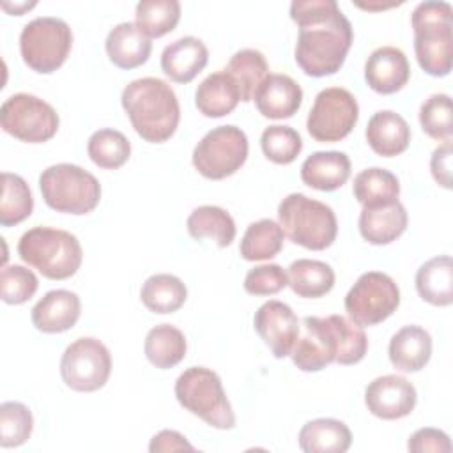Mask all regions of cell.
<instances>
[{
    "label": "cell",
    "mask_w": 453,
    "mask_h": 453,
    "mask_svg": "<svg viewBox=\"0 0 453 453\" xmlns=\"http://www.w3.org/2000/svg\"><path fill=\"white\" fill-rule=\"evenodd\" d=\"M136 25L149 37H163L172 32L180 19L177 0H142L136 4Z\"/></svg>",
    "instance_id": "38"
},
{
    "label": "cell",
    "mask_w": 453,
    "mask_h": 453,
    "mask_svg": "<svg viewBox=\"0 0 453 453\" xmlns=\"http://www.w3.org/2000/svg\"><path fill=\"white\" fill-rule=\"evenodd\" d=\"M416 290L419 297L434 306L453 303V262L449 255L426 260L416 273Z\"/></svg>",
    "instance_id": "28"
},
{
    "label": "cell",
    "mask_w": 453,
    "mask_h": 453,
    "mask_svg": "<svg viewBox=\"0 0 453 453\" xmlns=\"http://www.w3.org/2000/svg\"><path fill=\"white\" fill-rule=\"evenodd\" d=\"M195 451V446L179 432L175 430H161L157 432L149 444L150 453L159 451Z\"/></svg>",
    "instance_id": "47"
},
{
    "label": "cell",
    "mask_w": 453,
    "mask_h": 453,
    "mask_svg": "<svg viewBox=\"0 0 453 453\" xmlns=\"http://www.w3.org/2000/svg\"><path fill=\"white\" fill-rule=\"evenodd\" d=\"M283 239H285V234L280 223H276L274 219L264 218L248 225L241 239L239 253L248 262L269 260L281 251Z\"/></svg>",
    "instance_id": "34"
},
{
    "label": "cell",
    "mask_w": 453,
    "mask_h": 453,
    "mask_svg": "<svg viewBox=\"0 0 453 453\" xmlns=\"http://www.w3.org/2000/svg\"><path fill=\"white\" fill-rule=\"evenodd\" d=\"M108 58L120 69H134L145 64L152 51L150 37L133 21L115 25L104 42Z\"/></svg>",
    "instance_id": "21"
},
{
    "label": "cell",
    "mask_w": 453,
    "mask_h": 453,
    "mask_svg": "<svg viewBox=\"0 0 453 453\" xmlns=\"http://www.w3.org/2000/svg\"><path fill=\"white\" fill-rule=\"evenodd\" d=\"M34 430V416L21 402H4L0 405V446L18 448L25 444Z\"/></svg>",
    "instance_id": "39"
},
{
    "label": "cell",
    "mask_w": 453,
    "mask_h": 453,
    "mask_svg": "<svg viewBox=\"0 0 453 453\" xmlns=\"http://www.w3.org/2000/svg\"><path fill=\"white\" fill-rule=\"evenodd\" d=\"M18 255L44 278L67 280L81 265L83 251L76 235L51 226H34L18 242Z\"/></svg>",
    "instance_id": "4"
},
{
    "label": "cell",
    "mask_w": 453,
    "mask_h": 453,
    "mask_svg": "<svg viewBox=\"0 0 453 453\" xmlns=\"http://www.w3.org/2000/svg\"><path fill=\"white\" fill-rule=\"evenodd\" d=\"M37 276L23 265H4L0 273V296L5 304H23L37 290Z\"/></svg>",
    "instance_id": "43"
},
{
    "label": "cell",
    "mask_w": 453,
    "mask_h": 453,
    "mask_svg": "<svg viewBox=\"0 0 453 453\" xmlns=\"http://www.w3.org/2000/svg\"><path fill=\"white\" fill-rule=\"evenodd\" d=\"M288 285V276L278 264H264L248 271L244 290L251 296H273Z\"/></svg>",
    "instance_id": "44"
},
{
    "label": "cell",
    "mask_w": 453,
    "mask_h": 453,
    "mask_svg": "<svg viewBox=\"0 0 453 453\" xmlns=\"http://www.w3.org/2000/svg\"><path fill=\"white\" fill-rule=\"evenodd\" d=\"M421 129L434 140H449L453 134L451 97L448 94H432L419 106Z\"/></svg>",
    "instance_id": "42"
},
{
    "label": "cell",
    "mask_w": 453,
    "mask_h": 453,
    "mask_svg": "<svg viewBox=\"0 0 453 453\" xmlns=\"http://www.w3.org/2000/svg\"><path fill=\"white\" fill-rule=\"evenodd\" d=\"M297 442L304 453H345L352 444V434L340 419L317 418L304 423Z\"/></svg>",
    "instance_id": "27"
},
{
    "label": "cell",
    "mask_w": 453,
    "mask_h": 453,
    "mask_svg": "<svg viewBox=\"0 0 453 453\" xmlns=\"http://www.w3.org/2000/svg\"><path fill=\"white\" fill-rule=\"evenodd\" d=\"M388 354L396 370L419 372L430 361L432 336L419 326H403L391 336Z\"/></svg>",
    "instance_id": "24"
},
{
    "label": "cell",
    "mask_w": 453,
    "mask_h": 453,
    "mask_svg": "<svg viewBox=\"0 0 453 453\" xmlns=\"http://www.w3.org/2000/svg\"><path fill=\"white\" fill-rule=\"evenodd\" d=\"M354 198L363 205V209L384 207L398 202L400 182L396 175L386 168L372 166L361 170L354 177L352 184Z\"/></svg>",
    "instance_id": "29"
},
{
    "label": "cell",
    "mask_w": 453,
    "mask_h": 453,
    "mask_svg": "<svg viewBox=\"0 0 453 453\" xmlns=\"http://www.w3.org/2000/svg\"><path fill=\"white\" fill-rule=\"evenodd\" d=\"M451 140H444L430 157V172L435 182L446 189H451Z\"/></svg>",
    "instance_id": "46"
},
{
    "label": "cell",
    "mask_w": 453,
    "mask_h": 453,
    "mask_svg": "<svg viewBox=\"0 0 453 453\" xmlns=\"http://www.w3.org/2000/svg\"><path fill=\"white\" fill-rule=\"evenodd\" d=\"M2 129L27 143H42L58 131V113L44 99L32 94H12L0 108Z\"/></svg>",
    "instance_id": "11"
},
{
    "label": "cell",
    "mask_w": 453,
    "mask_h": 453,
    "mask_svg": "<svg viewBox=\"0 0 453 453\" xmlns=\"http://www.w3.org/2000/svg\"><path fill=\"white\" fill-rule=\"evenodd\" d=\"M143 350L150 365L159 370H168L184 359L188 343L179 327L172 324H159L147 333Z\"/></svg>",
    "instance_id": "32"
},
{
    "label": "cell",
    "mask_w": 453,
    "mask_h": 453,
    "mask_svg": "<svg viewBox=\"0 0 453 453\" xmlns=\"http://www.w3.org/2000/svg\"><path fill=\"white\" fill-rule=\"evenodd\" d=\"M111 373V354L108 347L92 336L74 340L62 354L60 375L67 388L80 393L101 389Z\"/></svg>",
    "instance_id": "12"
},
{
    "label": "cell",
    "mask_w": 453,
    "mask_h": 453,
    "mask_svg": "<svg viewBox=\"0 0 453 453\" xmlns=\"http://www.w3.org/2000/svg\"><path fill=\"white\" fill-rule=\"evenodd\" d=\"M418 393L411 380L389 373L373 379L365 389L366 409L380 419H402L416 407Z\"/></svg>",
    "instance_id": "16"
},
{
    "label": "cell",
    "mask_w": 453,
    "mask_h": 453,
    "mask_svg": "<svg viewBox=\"0 0 453 453\" xmlns=\"http://www.w3.org/2000/svg\"><path fill=\"white\" fill-rule=\"evenodd\" d=\"M278 219L292 242L313 251L329 248L338 234L334 211L303 193H290L280 202Z\"/></svg>",
    "instance_id": "5"
},
{
    "label": "cell",
    "mask_w": 453,
    "mask_h": 453,
    "mask_svg": "<svg viewBox=\"0 0 453 453\" xmlns=\"http://www.w3.org/2000/svg\"><path fill=\"white\" fill-rule=\"evenodd\" d=\"M365 136L375 154L393 157L407 150L411 127L400 113L393 110H379L370 117Z\"/></svg>",
    "instance_id": "22"
},
{
    "label": "cell",
    "mask_w": 453,
    "mask_h": 453,
    "mask_svg": "<svg viewBox=\"0 0 453 453\" xmlns=\"http://www.w3.org/2000/svg\"><path fill=\"white\" fill-rule=\"evenodd\" d=\"M409 78V60L396 46H380L366 58L365 80L377 94H395L407 85Z\"/></svg>",
    "instance_id": "17"
},
{
    "label": "cell",
    "mask_w": 453,
    "mask_h": 453,
    "mask_svg": "<svg viewBox=\"0 0 453 453\" xmlns=\"http://www.w3.org/2000/svg\"><path fill=\"white\" fill-rule=\"evenodd\" d=\"M193 239H212L219 248H226L235 239L234 218L218 205H200L191 211L186 221Z\"/></svg>",
    "instance_id": "31"
},
{
    "label": "cell",
    "mask_w": 453,
    "mask_h": 453,
    "mask_svg": "<svg viewBox=\"0 0 453 453\" xmlns=\"http://www.w3.org/2000/svg\"><path fill=\"white\" fill-rule=\"evenodd\" d=\"M186 297L188 288L184 281L168 273L149 276L140 290V299L145 308L161 315L177 311L186 303Z\"/></svg>",
    "instance_id": "33"
},
{
    "label": "cell",
    "mask_w": 453,
    "mask_h": 453,
    "mask_svg": "<svg viewBox=\"0 0 453 453\" xmlns=\"http://www.w3.org/2000/svg\"><path fill=\"white\" fill-rule=\"evenodd\" d=\"M175 398L191 414L207 425L230 430L235 426V414L216 372L205 366H189L175 380Z\"/></svg>",
    "instance_id": "6"
},
{
    "label": "cell",
    "mask_w": 453,
    "mask_h": 453,
    "mask_svg": "<svg viewBox=\"0 0 453 453\" xmlns=\"http://www.w3.org/2000/svg\"><path fill=\"white\" fill-rule=\"evenodd\" d=\"M290 18L299 27L294 55L303 73L313 78L338 73L354 32L336 0H294Z\"/></svg>",
    "instance_id": "1"
},
{
    "label": "cell",
    "mask_w": 453,
    "mask_h": 453,
    "mask_svg": "<svg viewBox=\"0 0 453 453\" xmlns=\"http://www.w3.org/2000/svg\"><path fill=\"white\" fill-rule=\"evenodd\" d=\"M288 287L294 294L306 299H317L334 287V271L322 260L299 258L288 265Z\"/></svg>",
    "instance_id": "30"
},
{
    "label": "cell",
    "mask_w": 453,
    "mask_h": 453,
    "mask_svg": "<svg viewBox=\"0 0 453 453\" xmlns=\"http://www.w3.org/2000/svg\"><path fill=\"white\" fill-rule=\"evenodd\" d=\"M80 297L65 288L46 292L32 308V324L35 329L55 334L69 331L80 319Z\"/></svg>",
    "instance_id": "19"
},
{
    "label": "cell",
    "mask_w": 453,
    "mask_h": 453,
    "mask_svg": "<svg viewBox=\"0 0 453 453\" xmlns=\"http://www.w3.org/2000/svg\"><path fill=\"white\" fill-rule=\"evenodd\" d=\"M42 200L48 207L65 214H88L101 200V184L87 170L71 163L51 165L39 177Z\"/></svg>",
    "instance_id": "7"
},
{
    "label": "cell",
    "mask_w": 453,
    "mask_h": 453,
    "mask_svg": "<svg viewBox=\"0 0 453 453\" xmlns=\"http://www.w3.org/2000/svg\"><path fill=\"white\" fill-rule=\"evenodd\" d=\"M253 99L257 110L265 119H290L301 108L303 88L288 74L269 73L258 85Z\"/></svg>",
    "instance_id": "18"
},
{
    "label": "cell",
    "mask_w": 453,
    "mask_h": 453,
    "mask_svg": "<svg viewBox=\"0 0 453 453\" xmlns=\"http://www.w3.org/2000/svg\"><path fill=\"white\" fill-rule=\"evenodd\" d=\"M225 71L237 83L241 92V101L248 103L253 99L258 85L269 74V65L262 51L253 48H244L232 55Z\"/></svg>",
    "instance_id": "35"
},
{
    "label": "cell",
    "mask_w": 453,
    "mask_h": 453,
    "mask_svg": "<svg viewBox=\"0 0 453 453\" xmlns=\"http://www.w3.org/2000/svg\"><path fill=\"white\" fill-rule=\"evenodd\" d=\"M248 157V136L232 124L211 129L193 149V166L211 180L234 175Z\"/></svg>",
    "instance_id": "9"
},
{
    "label": "cell",
    "mask_w": 453,
    "mask_h": 453,
    "mask_svg": "<svg viewBox=\"0 0 453 453\" xmlns=\"http://www.w3.org/2000/svg\"><path fill=\"white\" fill-rule=\"evenodd\" d=\"M400 304V288L380 271L363 273L345 296V311L361 327L377 326L391 317Z\"/></svg>",
    "instance_id": "10"
},
{
    "label": "cell",
    "mask_w": 453,
    "mask_h": 453,
    "mask_svg": "<svg viewBox=\"0 0 453 453\" xmlns=\"http://www.w3.org/2000/svg\"><path fill=\"white\" fill-rule=\"evenodd\" d=\"M260 147L269 161L276 165H290L303 150V140L294 127L274 124L262 131Z\"/></svg>",
    "instance_id": "40"
},
{
    "label": "cell",
    "mask_w": 453,
    "mask_h": 453,
    "mask_svg": "<svg viewBox=\"0 0 453 453\" xmlns=\"http://www.w3.org/2000/svg\"><path fill=\"white\" fill-rule=\"evenodd\" d=\"M120 103L134 131L145 142L163 143L177 131L180 106L165 80L154 76L133 80L124 87Z\"/></svg>",
    "instance_id": "2"
},
{
    "label": "cell",
    "mask_w": 453,
    "mask_h": 453,
    "mask_svg": "<svg viewBox=\"0 0 453 453\" xmlns=\"http://www.w3.org/2000/svg\"><path fill=\"white\" fill-rule=\"evenodd\" d=\"M357 119L356 97L343 87H327L317 94L306 119V129L317 142L333 143L349 136Z\"/></svg>",
    "instance_id": "13"
},
{
    "label": "cell",
    "mask_w": 453,
    "mask_h": 453,
    "mask_svg": "<svg viewBox=\"0 0 453 453\" xmlns=\"http://www.w3.org/2000/svg\"><path fill=\"white\" fill-rule=\"evenodd\" d=\"M414 53L419 67L430 76H448L453 57V9L444 0H426L411 14Z\"/></svg>",
    "instance_id": "3"
},
{
    "label": "cell",
    "mask_w": 453,
    "mask_h": 453,
    "mask_svg": "<svg viewBox=\"0 0 453 453\" xmlns=\"http://www.w3.org/2000/svg\"><path fill=\"white\" fill-rule=\"evenodd\" d=\"M407 448L412 453H451V441L446 432L426 426L409 437Z\"/></svg>",
    "instance_id": "45"
},
{
    "label": "cell",
    "mask_w": 453,
    "mask_h": 453,
    "mask_svg": "<svg viewBox=\"0 0 453 453\" xmlns=\"http://www.w3.org/2000/svg\"><path fill=\"white\" fill-rule=\"evenodd\" d=\"M73 46L69 25L53 16H39L28 21L19 34L23 62L35 73L50 74L67 58Z\"/></svg>",
    "instance_id": "8"
},
{
    "label": "cell",
    "mask_w": 453,
    "mask_h": 453,
    "mask_svg": "<svg viewBox=\"0 0 453 453\" xmlns=\"http://www.w3.org/2000/svg\"><path fill=\"white\" fill-rule=\"evenodd\" d=\"M402 2H389V4H380V2H368V4H363V2H356L357 7L361 9H366V11H379V9H389V7H395V5H400Z\"/></svg>",
    "instance_id": "49"
},
{
    "label": "cell",
    "mask_w": 453,
    "mask_h": 453,
    "mask_svg": "<svg viewBox=\"0 0 453 453\" xmlns=\"http://www.w3.org/2000/svg\"><path fill=\"white\" fill-rule=\"evenodd\" d=\"M34 209V196L23 177L4 172L2 173V200H0V225L12 226L25 221Z\"/></svg>",
    "instance_id": "36"
},
{
    "label": "cell",
    "mask_w": 453,
    "mask_h": 453,
    "mask_svg": "<svg viewBox=\"0 0 453 453\" xmlns=\"http://www.w3.org/2000/svg\"><path fill=\"white\" fill-rule=\"evenodd\" d=\"M338 343V354L334 363L340 365H356L359 363L368 350V338L361 326L349 320L343 315H329Z\"/></svg>",
    "instance_id": "41"
},
{
    "label": "cell",
    "mask_w": 453,
    "mask_h": 453,
    "mask_svg": "<svg viewBox=\"0 0 453 453\" xmlns=\"http://www.w3.org/2000/svg\"><path fill=\"white\" fill-rule=\"evenodd\" d=\"M409 216L403 203L395 202L384 207L363 209L359 214V234L370 244H389L407 228Z\"/></svg>",
    "instance_id": "26"
},
{
    "label": "cell",
    "mask_w": 453,
    "mask_h": 453,
    "mask_svg": "<svg viewBox=\"0 0 453 453\" xmlns=\"http://www.w3.org/2000/svg\"><path fill=\"white\" fill-rule=\"evenodd\" d=\"M350 177V159L340 150H319L301 165V180L319 191H334Z\"/></svg>",
    "instance_id": "23"
},
{
    "label": "cell",
    "mask_w": 453,
    "mask_h": 453,
    "mask_svg": "<svg viewBox=\"0 0 453 453\" xmlns=\"http://www.w3.org/2000/svg\"><path fill=\"white\" fill-rule=\"evenodd\" d=\"M87 152L92 163L99 168L117 170L129 159L131 143L124 133L104 127L90 134Z\"/></svg>",
    "instance_id": "37"
},
{
    "label": "cell",
    "mask_w": 453,
    "mask_h": 453,
    "mask_svg": "<svg viewBox=\"0 0 453 453\" xmlns=\"http://www.w3.org/2000/svg\"><path fill=\"white\" fill-rule=\"evenodd\" d=\"M338 354L331 317H304L292 349V361L301 372H319L334 363Z\"/></svg>",
    "instance_id": "14"
},
{
    "label": "cell",
    "mask_w": 453,
    "mask_h": 453,
    "mask_svg": "<svg viewBox=\"0 0 453 453\" xmlns=\"http://www.w3.org/2000/svg\"><path fill=\"white\" fill-rule=\"evenodd\" d=\"M253 326L274 357L283 359L292 354L301 326L297 315L287 303L276 299L264 303L255 311Z\"/></svg>",
    "instance_id": "15"
},
{
    "label": "cell",
    "mask_w": 453,
    "mask_h": 453,
    "mask_svg": "<svg viewBox=\"0 0 453 453\" xmlns=\"http://www.w3.org/2000/svg\"><path fill=\"white\" fill-rule=\"evenodd\" d=\"M241 92L234 78L223 69L209 74L195 92V104L203 117L218 119L235 110Z\"/></svg>",
    "instance_id": "25"
},
{
    "label": "cell",
    "mask_w": 453,
    "mask_h": 453,
    "mask_svg": "<svg viewBox=\"0 0 453 453\" xmlns=\"http://www.w3.org/2000/svg\"><path fill=\"white\" fill-rule=\"evenodd\" d=\"M209 60L207 46L195 35H184L165 46L161 69L175 83H189Z\"/></svg>",
    "instance_id": "20"
},
{
    "label": "cell",
    "mask_w": 453,
    "mask_h": 453,
    "mask_svg": "<svg viewBox=\"0 0 453 453\" xmlns=\"http://www.w3.org/2000/svg\"><path fill=\"white\" fill-rule=\"evenodd\" d=\"M35 5V2H32V4H27V2H23V4H9V2H2V7L7 11V12H11V14H14V16H21L27 9H32Z\"/></svg>",
    "instance_id": "48"
}]
</instances>
